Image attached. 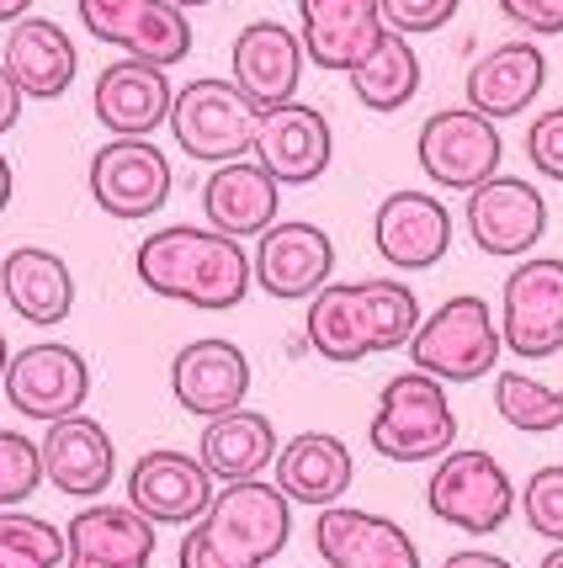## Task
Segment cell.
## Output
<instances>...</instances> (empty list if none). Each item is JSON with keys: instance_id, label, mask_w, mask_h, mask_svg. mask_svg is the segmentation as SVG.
Listing matches in <instances>:
<instances>
[{"instance_id": "cell-41", "label": "cell", "mask_w": 563, "mask_h": 568, "mask_svg": "<svg viewBox=\"0 0 563 568\" xmlns=\"http://www.w3.org/2000/svg\"><path fill=\"white\" fill-rule=\"evenodd\" d=\"M11 192H17V175H11V160L0 154V213L11 207Z\"/></svg>"}, {"instance_id": "cell-26", "label": "cell", "mask_w": 563, "mask_h": 568, "mask_svg": "<svg viewBox=\"0 0 563 568\" xmlns=\"http://www.w3.org/2000/svg\"><path fill=\"white\" fill-rule=\"evenodd\" d=\"M6 74L17 80V91L27 101H59L70 91L74 70H80V53H74L70 32L49 17H22L6 32V53H0Z\"/></svg>"}, {"instance_id": "cell-20", "label": "cell", "mask_w": 563, "mask_h": 568, "mask_svg": "<svg viewBox=\"0 0 563 568\" xmlns=\"http://www.w3.org/2000/svg\"><path fill=\"white\" fill-rule=\"evenodd\" d=\"M171 106H175V85L160 64L144 59H118L97 74V91H91V112L112 139H149L154 128H171Z\"/></svg>"}, {"instance_id": "cell-23", "label": "cell", "mask_w": 563, "mask_h": 568, "mask_svg": "<svg viewBox=\"0 0 563 568\" xmlns=\"http://www.w3.org/2000/svg\"><path fill=\"white\" fill-rule=\"evenodd\" d=\"M282 213V181L261 165V160H234V165H213L202 181V219L229 240H261Z\"/></svg>"}, {"instance_id": "cell-35", "label": "cell", "mask_w": 563, "mask_h": 568, "mask_svg": "<svg viewBox=\"0 0 563 568\" xmlns=\"http://www.w3.org/2000/svg\"><path fill=\"white\" fill-rule=\"evenodd\" d=\"M521 516L526 526L537 531L542 542H563V463H547L526 478V489H521Z\"/></svg>"}, {"instance_id": "cell-8", "label": "cell", "mask_w": 563, "mask_h": 568, "mask_svg": "<svg viewBox=\"0 0 563 568\" xmlns=\"http://www.w3.org/2000/svg\"><path fill=\"white\" fill-rule=\"evenodd\" d=\"M415 160L425 181L441 186V192H479L484 181L500 175V160H505V139H500V123L473 112V106H441L431 112L415 133Z\"/></svg>"}, {"instance_id": "cell-25", "label": "cell", "mask_w": 563, "mask_h": 568, "mask_svg": "<svg viewBox=\"0 0 563 568\" xmlns=\"http://www.w3.org/2000/svg\"><path fill=\"white\" fill-rule=\"evenodd\" d=\"M43 473L64 499H101L118 473V446L91 415H70L43 430Z\"/></svg>"}, {"instance_id": "cell-18", "label": "cell", "mask_w": 563, "mask_h": 568, "mask_svg": "<svg viewBox=\"0 0 563 568\" xmlns=\"http://www.w3.org/2000/svg\"><path fill=\"white\" fill-rule=\"evenodd\" d=\"M171 394L197 420L234 415V409H245L250 394V356L234 341H223V335L192 341V346L175 351L171 362Z\"/></svg>"}, {"instance_id": "cell-21", "label": "cell", "mask_w": 563, "mask_h": 568, "mask_svg": "<svg viewBox=\"0 0 563 568\" xmlns=\"http://www.w3.org/2000/svg\"><path fill=\"white\" fill-rule=\"evenodd\" d=\"M303 38L282 22H250L240 27L234 49H229V80L245 91L261 112L298 101V80H303Z\"/></svg>"}, {"instance_id": "cell-19", "label": "cell", "mask_w": 563, "mask_h": 568, "mask_svg": "<svg viewBox=\"0 0 563 568\" xmlns=\"http://www.w3.org/2000/svg\"><path fill=\"white\" fill-rule=\"evenodd\" d=\"M314 552L330 568H420L415 537L389 516L330 505L314 516Z\"/></svg>"}, {"instance_id": "cell-10", "label": "cell", "mask_w": 563, "mask_h": 568, "mask_svg": "<svg viewBox=\"0 0 563 568\" xmlns=\"http://www.w3.org/2000/svg\"><path fill=\"white\" fill-rule=\"evenodd\" d=\"M74 11L97 43L123 49V59L171 70L192 53V22L171 0H74Z\"/></svg>"}, {"instance_id": "cell-7", "label": "cell", "mask_w": 563, "mask_h": 568, "mask_svg": "<svg viewBox=\"0 0 563 568\" xmlns=\"http://www.w3.org/2000/svg\"><path fill=\"white\" fill-rule=\"evenodd\" d=\"M425 505H431V516L446 520L452 531L494 537V531L515 516L521 495H515L511 473L500 468V457L479 452V446H452L436 463L431 484H425Z\"/></svg>"}, {"instance_id": "cell-14", "label": "cell", "mask_w": 563, "mask_h": 568, "mask_svg": "<svg viewBox=\"0 0 563 568\" xmlns=\"http://www.w3.org/2000/svg\"><path fill=\"white\" fill-rule=\"evenodd\" d=\"M250 261L261 293H271L277 303H309L335 276V240L309 219H282L255 240Z\"/></svg>"}, {"instance_id": "cell-37", "label": "cell", "mask_w": 563, "mask_h": 568, "mask_svg": "<svg viewBox=\"0 0 563 568\" xmlns=\"http://www.w3.org/2000/svg\"><path fill=\"white\" fill-rule=\"evenodd\" d=\"M458 6L463 0H383V22H389V32L420 38V32H441L458 17Z\"/></svg>"}, {"instance_id": "cell-15", "label": "cell", "mask_w": 563, "mask_h": 568, "mask_svg": "<svg viewBox=\"0 0 563 568\" xmlns=\"http://www.w3.org/2000/svg\"><path fill=\"white\" fill-rule=\"evenodd\" d=\"M213 484L219 478L202 468V457L160 446V452H144L133 463V473H128V505L139 516H149L154 526H197L208 516V505L219 499Z\"/></svg>"}, {"instance_id": "cell-33", "label": "cell", "mask_w": 563, "mask_h": 568, "mask_svg": "<svg viewBox=\"0 0 563 568\" xmlns=\"http://www.w3.org/2000/svg\"><path fill=\"white\" fill-rule=\"evenodd\" d=\"M70 558L64 531L22 510H0V568H59Z\"/></svg>"}, {"instance_id": "cell-43", "label": "cell", "mask_w": 563, "mask_h": 568, "mask_svg": "<svg viewBox=\"0 0 563 568\" xmlns=\"http://www.w3.org/2000/svg\"><path fill=\"white\" fill-rule=\"evenodd\" d=\"M11 356H17V351L6 346V335H0V383H6V367H11Z\"/></svg>"}, {"instance_id": "cell-32", "label": "cell", "mask_w": 563, "mask_h": 568, "mask_svg": "<svg viewBox=\"0 0 563 568\" xmlns=\"http://www.w3.org/2000/svg\"><path fill=\"white\" fill-rule=\"evenodd\" d=\"M494 409L511 430L526 436L563 430V388H547L532 372H494Z\"/></svg>"}, {"instance_id": "cell-34", "label": "cell", "mask_w": 563, "mask_h": 568, "mask_svg": "<svg viewBox=\"0 0 563 568\" xmlns=\"http://www.w3.org/2000/svg\"><path fill=\"white\" fill-rule=\"evenodd\" d=\"M43 446L27 442L22 430H0V510H17L43 484Z\"/></svg>"}, {"instance_id": "cell-39", "label": "cell", "mask_w": 563, "mask_h": 568, "mask_svg": "<svg viewBox=\"0 0 563 568\" xmlns=\"http://www.w3.org/2000/svg\"><path fill=\"white\" fill-rule=\"evenodd\" d=\"M22 91H17V80L6 74V64H0V133H11L17 128V118H22Z\"/></svg>"}, {"instance_id": "cell-36", "label": "cell", "mask_w": 563, "mask_h": 568, "mask_svg": "<svg viewBox=\"0 0 563 568\" xmlns=\"http://www.w3.org/2000/svg\"><path fill=\"white\" fill-rule=\"evenodd\" d=\"M526 160L537 175L563 186V106H547L526 123Z\"/></svg>"}, {"instance_id": "cell-16", "label": "cell", "mask_w": 563, "mask_h": 568, "mask_svg": "<svg viewBox=\"0 0 563 568\" xmlns=\"http://www.w3.org/2000/svg\"><path fill=\"white\" fill-rule=\"evenodd\" d=\"M372 245L393 272H431L452 250V213L436 192H389L372 213Z\"/></svg>"}, {"instance_id": "cell-44", "label": "cell", "mask_w": 563, "mask_h": 568, "mask_svg": "<svg viewBox=\"0 0 563 568\" xmlns=\"http://www.w3.org/2000/svg\"><path fill=\"white\" fill-rule=\"evenodd\" d=\"M537 568H563V542L559 547H553V552H547V558H542V564Z\"/></svg>"}, {"instance_id": "cell-45", "label": "cell", "mask_w": 563, "mask_h": 568, "mask_svg": "<svg viewBox=\"0 0 563 568\" xmlns=\"http://www.w3.org/2000/svg\"><path fill=\"white\" fill-rule=\"evenodd\" d=\"M171 6H181V11H192V6H213V0H171Z\"/></svg>"}, {"instance_id": "cell-11", "label": "cell", "mask_w": 563, "mask_h": 568, "mask_svg": "<svg viewBox=\"0 0 563 568\" xmlns=\"http://www.w3.org/2000/svg\"><path fill=\"white\" fill-rule=\"evenodd\" d=\"M91 197L107 219H123V223H139V219H154L165 202H171V160L165 149L154 139H112L91 154Z\"/></svg>"}, {"instance_id": "cell-12", "label": "cell", "mask_w": 563, "mask_h": 568, "mask_svg": "<svg viewBox=\"0 0 563 568\" xmlns=\"http://www.w3.org/2000/svg\"><path fill=\"white\" fill-rule=\"evenodd\" d=\"M6 404L27 415V420H70L86 409V398H91V367H86V356L64 341H38V346H27L11 356V367H6Z\"/></svg>"}, {"instance_id": "cell-9", "label": "cell", "mask_w": 563, "mask_h": 568, "mask_svg": "<svg viewBox=\"0 0 563 568\" xmlns=\"http://www.w3.org/2000/svg\"><path fill=\"white\" fill-rule=\"evenodd\" d=\"M500 335L521 362L563 351V255H526L500 287Z\"/></svg>"}, {"instance_id": "cell-38", "label": "cell", "mask_w": 563, "mask_h": 568, "mask_svg": "<svg viewBox=\"0 0 563 568\" xmlns=\"http://www.w3.org/2000/svg\"><path fill=\"white\" fill-rule=\"evenodd\" d=\"M500 17L515 22L532 38H559L563 32V0H500Z\"/></svg>"}, {"instance_id": "cell-29", "label": "cell", "mask_w": 563, "mask_h": 568, "mask_svg": "<svg viewBox=\"0 0 563 568\" xmlns=\"http://www.w3.org/2000/svg\"><path fill=\"white\" fill-rule=\"evenodd\" d=\"M0 293H6L17 320L38 324V329H53V324L70 320V308H74V276L53 250L17 245L0 261Z\"/></svg>"}, {"instance_id": "cell-22", "label": "cell", "mask_w": 563, "mask_h": 568, "mask_svg": "<svg viewBox=\"0 0 563 568\" xmlns=\"http://www.w3.org/2000/svg\"><path fill=\"white\" fill-rule=\"evenodd\" d=\"M330 154H335V133L330 118L319 106L288 101V106H271L261 112V133H255V154L282 186H314L319 175L330 171Z\"/></svg>"}, {"instance_id": "cell-3", "label": "cell", "mask_w": 563, "mask_h": 568, "mask_svg": "<svg viewBox=\"0 0 563 568\" xmlns=\"http://www.w3.org/2000/svg\"><path fill=\"white\" fill-rule=\"evenodd\" d=\"M293 537V499L267 478L223 484L208 516L187 526L175 568H267Z\"/></svg>"}, {"instance_id": "cell-17", "label": "cell", "mask_w": 563, "mask_h": 568, "mask_svg": "<svg viewBox=\"0 0 563 568\" xmlns=\"http://www.w3.org/2000/svg\"><path fill=\"white\" fill-rule=\"evenodd\" d=\"M383 0H298V38L309 64L330 74H351L383 43Z\"/></svg>"}, {"instance_id": "cell-6", "label": "cell", "mask_w": 563, "mask_h": 568, "mask_svg": "<svg viewBox=\"0 0 563 568\" xmlns=\"http://www.w3.org/2000/svg\"><path fill=\"white\" fill-rule=\"evenodd\" d=\"M171 133L187 160L202 165H234L255 154V133H261V106L219 74H197L175 91L171 106Z\"/></svg>"}, {"instance_id": "cell-24", "label": "cell", "mask_w": 563, "mask_h": 568, "mask_svg": "<svg viewBox=\"0 0 563 568\" xmlns=\"http://www.w3.org/2000/svg\"><path fill=\"white\" fill-rule=\"evenodd\" d=\"M547 85V53L537 49V38H511V43H494L484 59H473L463 91L468 106L484 112L494 123L521 118Z\"/></svg>"}, {"instance_id": "cell-4", "label": "cell", "mask_w": 563, "mask_h": 568, "mask_svg": "<svg viewBox=\"0 0 563 568\" xmlns=\"http://www.w3.org/2000/svg\"><path fill=\"white\" fill-rule=\"evenodd\" d=\"M368 442L389 463H441L458 446V415L446 383L425 372H393L368 420Z\"/></svg>"}, {"instance_id": "cell-2", "label": "cell", "mask_w": 563, "mask_h": 568, "mask_svg": "<svg viewBox=\"0 0 563 568\" xmlns=\"http://www.w3.org/2000/svg\"><path fill=\"white\" fill-rule=\"evenodd\" d=\"M425 324L415 287L393 282V276H368V282H330L319 297H309V320L303 335L314 356L351 367L383 351H410L415 329Z\"/></svg>"}, {"instance_id": "cell-1", "label": "cell", "mask_w": 563, "mask_h": 568, "mask_svg": "<svg viewBox=\"0 0 563 568\" xmlns=\"http://www.w3.org/2000/svg\"><path fill=\"white\" fill-rule=\"evenodd\" d=\"M133 272L154 297H171L202 314L240 308L255 287V261L240 240H229L208 223H171L154 229L133 250Z\"/></svg>"}, {"instance_id": "cell-42", "label": "cell", "mask_w": 563, "mask_h": 568, "mask_svg": "<svg viewBox=\"0 0 563 568\" xmlns=\"http://www.w3.org/2000/svg\"><path fill=\"white\" fill-rule=\"evenodd\" d=\"M32 17V0H0V22H22Z\"/></svg>"}, {"instance_id": "cell-40", "label": "cell", "mask_w": 563, "mask_h": 568, "mask_svg": "<svg viewBox=\"0 0 563 568\" xmlns=\"http://www.w3.org/2000/svg\"><path fill=\"white\" fill-rule=\"evenodd\" d=\"M441 568H515V564L500 558V552H484V547H463V552H452Z\"/></svg>"}, {"instance_id": "cell-13", "label": "cell", "mask_w": 563, "mask_h": 568, "mask_svg": "<svg viewBox=\"0 0 563 568\" xmlns=\"http://www.w3.org/2000/svg\"><path fill=\"white\" fill-rule=\"evenodd\" d=\"M463 223H468V240L484 255L526 261L542 245V234H547V197L532 181H521V175H494L479 192H468Z\"/></svg>"}, {"instance_id": "cell-27", "label": "cell", "mask_w": 563, "mask_h": 568, "mask_svg": "<svg viewBox=\"0 0 563 568\" xmlns=\"http://www.w3.org/2000/svg\"><path fill=\"white\" fill-rule=\"evenodd\" d=\"M277 489L293 499V505H314V510H330L341 505L351 478H356V463H351V446L330 430H303L277 452Z\"/></svg>"}, {"instance_id": "cell-28", "label": "cell", "mask_w": 563, "mask_h": 568, "mask_svg": "<svg viewBox=\"0 0 563 568\" xmlns=\"http://www.w3.org/2000/svg\"><path fill=\"white\" fill-rule=\"evenodd\" d=\"M70 568H149L154 558V520L133 505H86L64 531Z\"/></svg>"}, {"instance_id": "cell-31", "label": "cell", "mask_w": 563, "mask_h": 568, "mask_svg": "<svg viewBox=\"0 0 563 568\" xmlns=\"http://www.w3.org/2000/svg\"><path fill=\"white\" fill-rule=\"evenodd\" d=\"M351 80V97L362 101L368 112H399L410 106L420 91V53L404 32H383V43L345 74Z\"/></svg>"}, {"instance_id": "cell-5", "label": "cell", "mask_w": 563, "mask_h": 568, "mask_svg": "<svg viewBox=\"0 0 563 568\" xmlns=\"http://www.w3.org/2000/svg\"><path fill=\"white\" fill-rule=\"evenodd\" d=\"M500 320L479 293H458L446 297L436 314H425V324L410 341V367L436 377V383H479L500 372Z\"/></svg>"}, {"instance_id": "cell-30", "label": "cell", "mask_w": 563, "mask_h": 568, "mask_svg": "<svg viewBox=\"0 0 563 568\" xmlns=\"http://www.w3.org/2000/svg\"><path fill=\"white\" fill-rule=\"evenodd\" d=\"M277 452H282L277 425L267 415H255V409H234V415L208 420L202 442H197L202 468L213 473L219 484H250V478H261L267 468H277Z\"/></svg>"}]
</instances>
